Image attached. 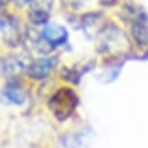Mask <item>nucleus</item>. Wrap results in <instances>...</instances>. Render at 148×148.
Wrapping results in <instances>:
<instances>
[{"label": "nucleus", "mask_w": 148, "mask_h": 148, "mask_svg": "<svg viewBox=\"0 0 148 148\" xmlns=\"http://www.w3.org/2000/svg\"><path fill=\"white\" fill-rule=\"evenodd\" d=\"M29 65L30 64H27L25 58L19 57V56H10V57L3 58L1 61V72L5 77L15 79L25 69H29Z\"/></svg>", "instance_id": "8"}, {"label": "nucleus", "mask_w": 148, "mask_h": 148, "mask_svg": "<svg viewBox=\"0 0 148 148\" xmlns=\"http://www.w3.org/2000/svg\"><path fill=\"white\" fill-rule=\"evenodd\" d=\"M57 57H40L30 63L27 73L34 80H42L49 76V73L54 69L57 64Z\"/></svg>", "instance_id": "4"}, {"label": "nucleus", "mask_w": 148, "mask_h": 148, "mask_svg": "<svg viewBox=\"0 0 148 148\" xmlns=\"http://www.w3.org/2000/svg\"><path fill=\"white\" fill-rule=\"evenodd\" d=\"M3 95L8 102L14 105H23L27 99V91L25 86L16 79H10L3 88Z\"/></svg>", "instance_id": "7"}, {"label": "nucleus", "mask_w": 148, "mask_h": 148, "mask_svg": "<svg viewBox=\"0 0 148 148\" xmlns=\"http://www.w3.org/2000/svg\"><path fill=\"white\" fill-rule=\"evenodd\" d=\"M132 22V37L140 46L148 45V16L144 11H140Z\"/></svg>", "instance_id": "6"}, {"label": "nucleus", "mask_w": 148, "mask_h": 148, "mask_svg": "<svg viewBox=\"0 0 148 148\" xmlns=\"http://www.w3.org/2000/svg\"><path fill=\"white\" fill-rule=\"evenodd\" d=\"M94 68V61H90V63L84 64L82 68L79 67H73V68H64L63 71H61V76L65 79V80L71 82L73 84H77L82 79V75L86 73V72H88L90 69Z\"/></svg>", "instance_id": "9"}, {"label": "nucleus", "mask_w": 148, "mask_h": 148, "mask_svg": "<svg viewBox=\"0 0 148 148\" xmlns=\"http://www.w3.org/2000/svg\"><path fill=\"white\" fill-rule=\"evenodd\" d=\"M87 141V132H73L61 137V144L65 148H83Z\"/></svg>", "instance_id": "10"}, {"label": "nucleus", "mask_w": 148, "mask_h": 148, "mask_svg": "<svg viewBox=\"0 0 148 148\" xmlns=\"http://www.w3.org/2000/svg\"><path fill=\"white\" fill-rule=\"evenodd\" d=\"M41 38L49 46L56 48V46L64 45L68 41V32L64 26H60L56 23H48L42 30Z\"/></svg>", "instance_id": "5"}, {"label": "nucleus", "mask_w": 148, "mask_h": 148, "mask_svg": "<svg viewBox=\"0 0 148 148\" xmlns=\"http://www.w3.org/2000/svg\"><path fill=\"white\" fill-rule=\"evenodd\" d=\"M1 38L7 46L15 48L23 40V32L21 26V21L11 14L1 15Z\"/></svg>", "instance_id": "2"}, {"label": "nucleus", "mask_w": 148, "mask_h": 148, "mask_svg": "<svg viewBox=\"0 0 148 148\" xmlns=\"http://www.w3.org/2000/svg\"><path fill=\"white\" fill-rule=\"evenodd\" d=\"M52 10L53 0H34L29 8V19L36 26L48 25Z\"/></svg>", "instance_id": "3"}, {"label": "nucleus", "mask_w": 148, "mask_h": 148, "mask_svg": "<svg viewBox=\"0 0 148 148\" xmlns=\"http://www.w3.org/2000/svg\"><path fill=\"white\" fill-rule=\"evenodd\" d=\"M23 1H25V3H29V4H32L34 0H23Z\"/></svg>", "instance_id": "11"}, {"label": "nucleus", "mask_w": 148, "mask_h": 148, "mask_svg": "<svg viewBox=\"0 0 148 148\" xmlns=\"http://www.w3.org/2000/svg\"><path fill=\"white\" fill-rule=\"evenodd\" d=\"M79 105V97L69 87H61L50 97L48 106L60 122L68 120Z\"/></svg>", "instance_id": "1"}]
</instances>
